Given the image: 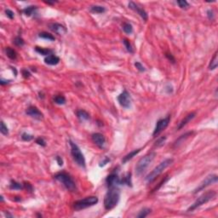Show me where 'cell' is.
Instances as JSON below:
<instances>
[{
  "label": "cell",
  "mask_w": 218,
  "mask_h": 218,
  "mask_svg": "<svg viewBox=\"0 0 218 218\" xmlns=\"http://www.w3.org/2000/svg\"><path fill=\"white\" fill-rule=\"evenodd\" d=\"M206 13H207V17L209 20L213 21V20L215 19V14H214V11H213V10L210 9V10H208Z\"/></svg>",
  "instance_id": "40"
},
{
  "label": "cell",
  "mask_w": 218,
  "mask_h": 218,
  "mask_svg": "<svg viewBox=\"0 0 218 218\" xmlns=\"http://www.w3.org/2000/svg\"><path fill=\"white\" fill-rule=\"evenodd\" d=\"M45 3L48 4H55V2H49V1H45Z\"/></svg>",
  "instance_id": "49"
},
{
  "label": "cell",
  "mask_w": 218,
  "mask_h": 218,
  "mask_svg": "<svg viewBox=\"0 0 218 218\" xmlns=\"http://www.w3.org/2000/svg\"><path fill=\"white\" fill-rule=\"evenodd\" d=\"M38 37L41 38H44V39H47V40H49V41H54L55 40V38L52 34H50L49 33H46V32H42L38 34Z\"/></svg>",
  "instance_id": "30"
},
{
  "label": "cell",
  "mask_w": 218,
  "mask_h": 218,
  "mask_svg": "<svg viewBox=\"0 0 218 218\" xmlns=\"http://www.w3.org/2000/svg\"><path fill=\"white\" fill-rule=\"evenodd\" d=\"M120 199V191L117 187H109L104 198V207L107 211H110L118 205Z\"/></svg>",
  "instance_id": "1"
},
{
  "label": "cell",
  "mask_w": 218,
  "mask_h": 218,
  "mask_svg": "<svg viewBox=\"0 0 218 218\" xmlns=\"http://www.w3.org/2000/svg\"><path fill=\"white\" fill-rule=\"evenodd\" d=\"M135 66H136V69L139 72H143L146 71V68L144 67V66L142 65L141 62H139V61L135 62Z\"/></svg>",
  "instance_id": "38"
},
{
  "label": "cell",
  "mask_w": 218,
  "mask_h": 218,
  "mask_svg": "<svg viewBox=\"0 0 218 218\" xmlns=\"http://www.w3.org/2000/svg\"><path fill=\"white\" fill-rule=\"evenodd\" d=\"M92 142L100 148H104L106 144V138L101 133H94L91 136Z\"/></svg>",
  "instance_id": "14"
},
{
  "label": "cell",
  "mask_w": 218,
  "mask_h": 218,
  "mask_svg": "<svg viewBox=\"0 0 218 218\" xmlns=\"http://www.w3.org/2000/svg\"><path fill=\"white\" fill-rule=\"evenodd\" d=\"M156 155H157V153H155V152H150V153L146 154L144 157H142L137 162L136 165V175L140 176V175H142L146 171V169L148 168V166L150 165V164L152 163L153 161V159L155 158Z\"/></svg>",
  "instance_id": "3"
},
{
  "label": "cell",
  "mask_w": 218,
  "mask_h": 218,
  "mask_svg": "<svg viewBox=\"0 0 218 218\" xmlns=\"http://www.w3.org/2000/svg\"><path fill=\"white\" fill-rule=\"evenodd\" d=\"M49 27L53 33H56L58 35H63V34H65L67 32L66 28L63 25H61L60 23H56V22L50 23L49 25Z\"/></svg>",
  "instance_id": "15"
},
{
  "label": "cell",
  "mask_w": 218,
  "mask_h": 218,
  "mask_svg": "<svg viewBox=\"0 0 218 218\" xmlns=\"http://www.w3.org/2000/svg\"><path fill=\"white\" fill-rule=\"evenodd\" d=\"M217 181H218V177L217 175H208L207 177H206V178H205V179L201 183L199 184V186L194 189L193 193L196 194V193H198L199 192L204 190L205 188H206V187H209V186L217 183Z\"/></svg>",
  "instance_id": "8"
},
{
  "label": "cell",
  "mask_w": 218,
  "mask_h": 218,
  "mask_svg": "<svg viewBox=\"0 0 218 218\" xmlns=\"http://www.w3.org/2000/svg\"><path fill=\"white\" fill-rule=\"evenodd\" d=\"M55 159H56V161H57V164H58L60 166H62V165H63V159L61 158V157H60V156H56V157H55Z\"/></svg>",
  "instance_id": "47"
},
{
  "label": "cell",
  "mask_w": 218,
  "mask_h": 218,
  "mask_svg": "<svg viewBox=\"0 0 218 218\" xmlns=\"http://www.w3.org/2000/svg\"><path fill=\"white\" fill-rule=\"evenodd\" d=\"M166 139H167V137H166V136H162V137H159L158 140L156 141V142H155V146L158 147L164 146V142H165V141H166Z\"/></svg>",
  "instance_id": "37"
},
{
  "label": "cell",
  "mask_w": 218,
  "mask_h": 218,
  "mask_svg": "<svg viewBox=\"0 0 218 218\" xmlns=\"http://www.w3.org/2000/svg\"><path fill=\"white\" fill-rule=\"evenodd\" d=\"M109 162H110V158H108V157H106V158H104L103 160H102V162L100 163V164H99V165H100V167H103V166H105V165H106L107 164H108Z\"/></svg>",
  "instance_id": "45"
},
{
  "label": "cell",
  "mask_w": 218,
  "mask_h": 218,
  "mask_svg": "<svg viewBox=\"0 0 218 218\" xmlns=\"http://www.w3.org/2000/svg\"><path fill=\"white\" fill-rule=\"evenodd\" d=\"M129 8H130L131 10H134L135 12H136L140 16L142 17L143 21L147 22V18H148V16H147V13L142 8H141V7H139V6L137 5L136 3H134V2H132V1L130 2V3H129Z\"/></svg>",
  "instance_id": "13"
},
{
  "label": "cell",
  "mask_w": 218,
  "mask_h": 218,
  "mask_svg": "<svg viewBox=\"0 0 218 218\" xmlns=\"http://www.w3.org/2000/svg\"><path fill=\"white\" fill-rule=\"evenodd\" d=\"M36 143L39 145V146H41V147H45L46 146V142H45V140H44L43 137H38L37 139H36Z\"/></svg>",
  "instance_id": "39"
},
{
  "label": "cell",
  "mask_w": 218,
  "mask_h": 218,
  "mask_svg": "<svg viewBox=\"0 0 218 218\" xmlns=\"http://www.w3.org/2000/svg\"><path fill=\"white\" fill-rule=\"evenodd\" d=\"M173 162H174L173 158H166L161 163L158 164V165L146 176V178H145L146 181L147 183H152L153 181L157 179V177L159 176V175L162 174L164 170L166 168H168Z\"/></svg>",
  "instance_id": "2"
},
{
  "label": "cell",
  "mask_w": 218,
  "mask_h": 218,
  "mask_svg": "<svg viewBox=\"0 0 218 218\" xmlns=\"http://www.w3.org/2000/svg\"><path fill=\"white\" fill-rule=\"evenodd\" d=\"M11 82V80H10V79H4V78H1L0 79V84L1 85H5V84H10Z\"/></svg>",
  "instance_id": "46"
},
{
  "label": "cell",
  "mask_w": 218,
  "mask_h": 218,
  "mask_svg": "<svg viewBox=\"0 0 218 218\" xmlns=\"http://www.w3.org/2000/svg\"><path fill=\"white\" fill-rule=\"evenodd\" d=\"M5 14L6 16H7V17H8L9 19H10V20L14 19V17H15V13L11 10H9V9L5 10Z\"/></svg>",
  "instance_id": "41"
},
{
  "label": "cell",
  "mask_w": 218,
  "mask_h": 218,
  "mask_svg": "<svg viewBox=\"0 0 218 218\" xmlns=\"http://www.w3.org/2000/svg\"><path fill=\"white\" fill-rule=\"evenodd\" d=\"M217 66H218L217 51H216L215 54H214V55H213V57L211 58V60L210 64H209V69H210L211 71H213V70H215V69L217 67Z\"/></svg>",
  "instance_id": "23"
},
{
  "label": "cell",
  "mask_w": 218,
  "mask_h": 218,
  "mask_svg": "<svg viewBox=\"0 0 218 218\" xmlns=\"http://www.w3.org/2000/svg\"><path fill=\"white\" fill-rule=\"evenodd\" d=\"M122 28H123V31L126 34H131L133 33V27H132L131 23H129V22H125L123 24V26H122Z\"/></svg>",
  "instance_id": "29"
},
{
  "label": "cell",
  "mask_w": 218,
  "mask_h": 218,
  "mask_svg": "<svg viewBox=\"0 0 218 218\" xmlns=\"http://www.w3.org/2000/svg\"><path fill=\"white\" fill-rule=\"evenodd\" d=\"M44 62H45V64H47V65L55 66L60 62V58H59L57 55H55V54H49L48 56H45V58H44Z\"/></svg>",
  "instance_id": "17"
},
{
  "label": "cell",
  "mask_w": 218,
  "mask_h": 218,
  "mask_svg": "<svg viewBox=\"0 0 218 218\" xmlns=\"http://www.w3.org/2000/svg\"><path fill=\"white\" fill-rule=\"evenodd\" d=\"M53 101L55 104L57 105H64L66 103V98L64 96L62 95H57L55 96L54 98H53Z\"/></svg>",
  "instance_id": "28"
},
{
  "label": "cell",
  "mask_w": 218,
  "mask_h": 218,
  "mask_svg": "<svg viewBox=\"0 0 218 218\" xmlns=\"http://www.w3.org/2000/svg\"><path fill=\"white\" fill-rule=\"evenodd\" d=\"M26 114L37 120H41L44 118L43 113L39 111L38 108H36L34 106H30L29 108H27L26 110Z\"/></svg>",
  "instance_id": "11"
},
{
  "label": "cell",
  "mask_w": 218,
  "mask_h": 218,
  "mask_svg": "<svg viewBox=\"0 0 218 218\" xmlns=\"http://www.w3.org/2000/svg\"><path fill=\"white\" fill-rule=\"evenodd\" d=\"M23 185H24V189H27V190L29 191V192H33V186L31 185L30 183H28V182H24Z\"/></svg>",
  "instance_id": "44"
},
{
  "label": "cell",
  "mask_w": 218,
  "mask_h": 218,
  "mask_svg": "<svg viewBox=\"0 0 218 218\" xmlns=\"http://www.w3.org/2000/svg\"><path fill=\"white\" fill-rule=\"evenodd\" d=\"M0 131L4 136H8L9 135V129L7 125H5L4 121H1V126H0Z\"/></svg>",
  "instance_id": "35"
},
{
  "label": "cell",
  "mask_w": 218,
  "mask_h": 218,
  "mask_svg": "<svg viewBox=\"0 0 218 218\" xmlns=\"http://www.w3.org/2000/svg\"><path fill=\"white\" fill-rule=\"evenodd\" d=\"M69 145L71 147V155L74 162L80 166L81 168H85L86 167V162H85V158L84 154L81 152L79 147L77 145L75 142H73L72 140H69Z\"/></svg>",
  "instance_id": "5"
},
{
  "label": "cell",
  "mask_w": 218,
  "mask_h": 218,
  "mask_svg": "<svg viewBox=\"0 0 218 218\" xmlns=\"http://www.w3.org/2000/svg\"><path fill=\"white\" fill-rule=\"evenodd\" d=\"M10 188L14 189V190H22V189H24V185L22 183L18 182L16 181L11 180L10 184Z\"/></svg>",
  "instance_id": "26"
},
{
  "label": "cell",
  "mask_w": 218,
  "mask_h": 218,
  "mask_svg": "<svg viewBox=\"0 0 218 218\" xmlns=\"http://www.w3.org/2000/svg\"><path fill=\"white\" fill-rule=\"evenodd\" d=\"M117 100H118L120 106L123 107L124 108H130L131 107L132 99H131V94L126 90H125L122 93H120L117 97Z\"/></svg>",
  "instance_id": "10"
},
{
  "label": "cell",
  "mask_w": 218,
  "mask_h": 218,
  "mask_svg": "<svg viewBox=\"0 0 218 218\" xmlns=\"http://www.w3.org/2000/svg\"><path fill=\"white\" fill-rule=\"evenodd\" d=\"M54 178L56 181H60L67 190L71 191V192H76L77 187L75 181L72 178L70 175L66 174L65 172H59L54 175Z\"/></svg>",
  "instance_id": "6"
},
{
  "label": "cell",
  "mask_w": 218,
  "mask_h": 218,
  "mask_svg": "<svg viewBox=\"0 0 218 218\" xmlns=\"http://www.w3.org/2000/svg\"><path fill=\"white\" fill-rule=\"evenodd\" d=\"M216 196H217V193L215 191H209L207 193L202 194L201 196L199 197L190 206L188 207V209L187 210V212H192V211H195L196 209L200 207L203 205H205V204H206L209 201L212 200Z\"/></svg>",
  "instance_id": "4"
},
{
  "label": "cell",
  "mask_w": 218,
  "mask_h": 218,
  "mask_svg": "<svg viewBox=\"0 0 218 218\" xmlns=\"http://www.w3.org/2000/svg\"><path fill=\"white\" fill-rule=\"evenodd\" d=\"M169 121H170V116L168 115L167 117L165 118H163L161 119H159L157 122L156 124V126H155V129L153 131V137H156L158 136L162 131H164L167 127L169 125Z\"/></svg>",
  "instance_id": "9"
},
{
  "label": "cell",
  "mask_w": 218,
  "mask_h": 218,
  "mask_svg": "<svg viewBox=\"0 0 218 218\" xmlns=\"http://www.w3.org/2000/svg\"><path fill=\"white\" fill-rule=\"evenodd\" d=\"M76 115L78 117V119H80L81 121H84V120H88L90 119V114L88 113L85 110H83V109H80V110H78L76 112Z\"/></svg>",
  "instance_id": "22"
},
{
  "label": "cell",
  "mask_w": 218,
  "mask_h": 218,
  "mask_svg": "<svg viewBox=\"0 0 218 218\" xmlns=\"http://www.w3.org/2000/svg\"><path fill=\"white\" fill-rule=\"evenodd\" d=\"M195 116H196V113L195 112H192L190 113H188L187 115H186L185 117L182 119L181 120V122L179 123V125L177 126V128H176V130L177 131H180L181 130L183 127L185 125H187L189 122H190L191 120H193L194 118H195Z\"/></svg>",
  "instance_id": "16"
},
{
  "label": "cell",
  "mask_w": 218,
  "mask_h": 218,
  "mask_svg": "<svg viewBox=\"0 0 218 218\" xmlns=\"http://www.w3.org/2000/svg\"><path fill=\"white\" fill-rule=\"evenodd\" d=\"M150 213H151V209H149V208H143L142 210H141V211L139 212V214L136 216V217L144 218L147 217Z\"/></svg>",
  "instance_id": "32"
},
{
  "label": "cell",
  "mask_w": 218,
  "mask_h": 218,
  "mask_svg": "<svg viewBox=\"0 0 218 218\" xmlns=\"http://www.w3.org/2000/svg\"><path fill=\"white\" fill-rule=\"evenodd\" d=\"M99 199L96 196H89L85 197L84 199H82L79 200H77L73 204V208L75 211H81L86 208L93 206L98 203Z\"/></svg>",
  "instance_id": "7"
},
{
  "label": "cell",
  "mask_w": 218,
  "mask_h": 218,
  "mask_svg": "<svg viewBox=\"0 0 218 218\" xmlns=\"http://www.w3.org/2000/svg\"><path fill=\"white\" fill-rule=\"evenodd\" d=\"M35 51L38 52L39 54H42V55H46L48 56L49 54H52L53 53V50L49 49H44V48H41V47H35Z\"/></svg>",
  "instance_id": "27"
},
{
  "label": "cell",
  "mask_w": 218,
  "mask_h": 218,
  "mask_svg": "<svg viewBox=\"0 0 218 218\" xmlns=\"http://www.w3.org/2000/svg\"><path fill=\"white\" fill-rule=\"evenodd\" d=\"M123 44L125 45L126 50H127L129 53H131V54H133V53H134V49H133V47H132V45H131L130 40H128L127 38H124V39H123Z\"/></svg>",
  "instance_id": "31"
},
{
  "label": "cell",
  "mask_w": 218,
  "mask_h": 218,
  "mask_svg": "<svg viewBox=\"0 0 218 218\" xmlns=\"http://www.w3.org/2000/svg\"><path fill=\"white\" fill-rule=\"evenodd\" d=\"M0 199H1V202H4V197L3 196L0 197Z\"/></svg>",
  "instance_id": "50"
},
{
  "label": "cell",
  "mask_w": 218,
  "mask_h": 218,
  "mask_svg": "<svg viewBox=\"0 0 218 218\" xmlns=\"http://www.w3.org/2000/svg\"><path fill=\"white\" fill-rule=\"evenodd\" d=\"M6 55L10 59V60H16L17 58L16 51L10 47H6L5 48Z\"/></svg>",
  "instance_id": "24"
},
{
  "label": "cell",
  "mask_w": 218,
  "mask_h": 218,
  "mask_svg": "<svg viewBox=\"0 0 218 218\" xmlns=\"http://www.w3.org/2000/svg\"><path fill=\"white\" fill-rule=\"evenodd\" d=\"M141 150H142V148H138V149H136V150H133V151H131V153H129L128 154H126L125 156L124 157V158H122V163L123 164H126L128 161H130L131 159L134 158L136 155H137L138 153L141 152Z\"/></svg>",
  "instance_id": "19"
},
{
  "label": "cell",
  "mask_w": 218,
  "mask_h": 218,
  "mask_svg": "<svg viewBox=\"0 0 218 218\" xmlns=\"http://www.w3.org/2000/svg\"><path fill=\"white\" fill-rule=\"evenodd\" d=\"M22 139L24 142H30V141L34 139V136L31 134H28L27 132H24V133H22Z\"/></svg>",
  "instance_id": "36"
},
{
  "label": "cell",
  "mask_w": 218,
  "mask_h": 218,
  "mask_svg": "<svg viewBox=\"0 0 218 218\" xmlns=\"http://www.w3.org/2000/svg\"><path fill=\"white\" fill-rule=\"evenodd\" d=\"M176 3L181 9H182V10H187V9L190 8V4L186 0H178V1H176Z\"/></svg>",
  "instance_id": "33"
},
{
  "label": "cell",
  "mask_w": 218,
  "mask_h": 218,
  "mask_svg": "<svg viewBox=\"0 0 218 218\" xmlns=\"http://www.w3.org/2000/svg\"><path fill=\"white\" fill-rule=\"evenodd\" d=\"M5 216L7 217H13V215H11L10 213H9V212L5 213Z\"/></svg>",
  "instance_id": "48"
},
{
  "label": "cell",
  "mask_w": 218,
  "mask_h": 218,
  "mask_svg": "<svg viewBox=\"0 0 218 218\" xmlns=\"http://www.w3.org/2000/svg\"><path fill=\"white\" fill-rule=\"evenodd\" d=\"M193 134V131H188V132H187L185 134H183V135H181V136L179 137V138H177L176 140H175V142H174V144H173V147H178L180 146L181 143H183V142L187 140L189 136H191Z\"/></svg>",
  "instance_id": "18"
},
{
  "label": "cell",
  "mask_w": 218,
  "mask_h": 218,
  "mask_svg": "<svg viewBox=\"0 0 218 218\" xmlns=\"http://www.w3.org/2000/svg\"><path fill=\"white\" fill-rule=\"evenodd\" d=\"M37 10H38V7L37 6H28L27 8L23 9L22 12L25 16H32L36 14Z\"/></svg>",
  "instance_id": "20"
},
{
  "label": "cell",
  "mask_w": 218,
  "mask_h": 218,
  "mask_svg": "<svg viewBox=\"0 0 218 218\" xmlns=\"http://www.w3.org/2000/svg\"><path fill=\"white\" fill-rule=\"evenodd\" d=\"M165 56H166V58H167L171 63H173V64L175 63V57L173 56V54H170V53H165Z\"/></svg>",
  "instance_id": "42"
},
{
  "label": "cell",
  "mask_w": 218,
  "mask_h": 218,
  "mask_svg": "<svg viewBox=\"0 0 218 218\" xmlns=\"http://www.w3.org/2000/svg\"><path fill=\"white\" fill-rule=\"evenodd\" d=\"M120 185H126L128 187H132V179H131V173L128 172L127 174L120 179Z\"/></svg>",
  "instance_id": "21"
},
{
  "label": "cell",
  "mask_w": 218,
  "mask_h": 218,
  "mask_svg": "<svg viewBox=\"0 0 218 218\" xmlns=\"http://www.w3.org/2000/svg\"><path fill=\"white\" fill-rule=\"evenodd\" d=\"M106 183L108 187H118L120 185V178L119 177V175L116 172H113L110 174L106 179Z\"/></svg>",
  "instance_id": "12"
},
{
  "label": "cell",
  "mask_w": 218,
  "mask_h": 218,
  "mask_svg": "<svg viewBox=\"0 0 218 218\" xmlns=\"http://www.w3.org/2000/svg\"><path fill=\"white\" fill-rule=\"evenodd\" d=\"M13 43L15 44V45H16L18 47H22L25 44V41H24V39L21 36H17V37L15 38Z\"/></svg>",
  "instance_id": "34"
},
{
  "label": "cell",
  "mask_w": 218,
  "mask_h": 218,
  "mask_svg": "<svg viewBox=\"0 0 218 218\" xmlns=\"http://www.w3.org/2000/svg\"><path fill=\"white\" fill-rule=\"evenodd\" d=\"M90 10L94 14H102L106 11L105 7L101 5H92L90 6Z\"/></svg>",
  "instance_id": "25"
},
{
  "label": "cell",
  "mask_w": 218,
  "mask_h": 218,
  "mask_svg": "<svg viewBox=\"0 0 218 218\" xmlns=\"http://www.w3.org/2000/svg\"><path fill=\"white\" fill-rule=\"evenodd\" d=\"M22 73L24 78H30V76H31V72H30L29 70H27V69H22Z\"/></svg>",
  "instance_id": "43"
}]
</instances>
